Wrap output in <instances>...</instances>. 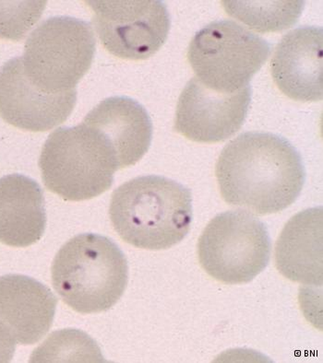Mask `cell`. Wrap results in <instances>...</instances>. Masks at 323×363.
Returning <instances> with one entry per match:
<instances>
[{
  "mask_svg": "<svg viewBox=\"0 0 323 363\" xmlns=\"http://www.w3.org/2000/svg\"><path fill=\"white\" fill-rule=\"evenodd\" d=\"M322 28L304 26L286 33L277 45L270 73L285 96L300 101L322 100Z\"/></svg>",
  "mask_w": 323,
  "mask_h": 363,
  "instance_id": "8fae6325",
  "label": "cell"
},
{
  "mask_svg": "<svg viewBox=\"0 0 323 363\" xmlns=\"http://www.w3.org/2000/svg\"><path fill=\"white\" fill-rule=\"evenodd\" d=\"M215 177L227 204L264 216L294 204L306 171L300 153L285 138L246 132L221 150Z\"/></svg>",
  "mask_w": 323,
  "mask_h": 363,
  "instance_id": "6da1fadb",
  "label": "cell"
},
{
  "mask_svg": "<svg viewBox=\"0 0 323 363\" xmlns=\"http://www.w3.org/2000/svg\"><path fill=\"white\" fill-rule=\"evenodd\" d=\"M52 283L64 303L89 315L112 308L127 288L128 261L106 236L83 233L67 242L55 255Z\"/></svg>",
  "mask_w": 323,
  "mask_h": 363,
  "instance_id": "3957f363",
  "label": "cell"
},
{
  "mask_svg": "<svg viewBox=\"0 0 323 363\" xmlns=\"http://www.w3.org/2000/svg\"><path fill=\"white\" fill-rule=\"evenodd\" d=\"M95 54L90 24L78 18H48L27 39L21 57L28 79L42 91L75 90L89 72Z\"/></svg>",
  "mask_w": 323,
  "mask_h": 363,
  "instance_id": "5b68a950",
  "label": "cell"
},
{
  "mask_svg": "<svg viewBox=\"0 0 323 363\" xmlns=\"http://www.w3.org/2000/svg\"><path fill=\"white\" fill-rule=\"evenodd\" d=\"M104 48L122 60H146L168 39L170 16L160 0L86 1Z\"/></svg>",
  "mask_w": 323,
  "mask_h": 363,
  "instance_id": "ba28073f",
  "label": "cell"
},
{
  "mask_svg": "<svg viewBox=\"0 0 323 363\" xmlns=\"http://www.w3.org/2000/svg\"><path fill=\"white\" fill-rule=\"evenodd\" d=\"M46 189L67 201H84L109 190L119 170L113 150L84 124L48 137L39 159Z\"/></svg>",
  "mask_w": 323,
  "mask_h": 363,
  "instance_id": "277c9868",
  "label": "cell"
},
{
  "mask_svg": "<svg viewBox=\"0 0 323 363\" xmlns=\"http://www.w3.org/2000/svg\"><path fill=\"white\" fill-rule=\"evenodd\" d=\"M103 362L99 347L88 335L78 330L54 332L31 357V362Z\"/></svg>",
  "mask_w": 323,
  "mask_h": 363,
  "instance_id": "e0dca14e",
  "label": "cell"
},
{
  "mask_svg": "<svg viewBox=\"0 0 323 363\" xmlns=\"http://www.w3.org/2000/svg\"><path fill=\"white\" fill-rule=\"evenodd\" d=\"M322 208L306 209L286 223L275 245L277 269L292 281L322 285Z\"/></svg>",
  "mask_w": 323,
  "mask_h": 363,
  "instance_id": "5bb4252c",
  "label": "cell"
},
{
  "mask_svg": "<svg viewBox=\"0 0 323 363\" xmlns=\"http://www.w3.org/2000/svg\"><path fill=\"white\" fill-rule=\"evenodd\" d=\"M45 1H0V38L18 41L38 21Z\"/></svg>",
  "mask_w": 323,
  "mask_h": 363,
  "instance_id": "ac0fdd59",
  "label": "cell"
},
{
  "mask_svg": "<svg viewBox=\"0 0 323 363\" xmlns=\"http://www.w3.org/2000/svg\"><path fill=\"white\" fill-rule=\"evenodd\" d=\"M109 217L123 241L146 250H165L190 232L192 192L158 175L136 177L114 191Z\"/></svg>",
  "mask_w": 323,
  "mask_h": 363,
  "instance_id": "7a4b0ae2",
  "label": "cell"
},
{
  "mask_svg": "<svg viewBox=\"0 0 323 363\" xmlns=\"http://www.w3.org/2000/svg\"><path fill=\"white\" fill-rule=\"evenodd\" d=\"M77 91L51 94L36 87L24 72L21 57L0 69V116L8 124L45 132L62 124L76 106Z\"/></svg>",
  "mask_w": 323,
  "mask_h": 363,
  "instance_id": "30bf717a",
  "label": "cell"
},
{
  "mask_svg": "<svg viewBox=\"0 0 323 363\" xmlns=\"http://www.w3.org/2000/svg\"><path fill=\"white\" fill-rule=\"evenodd\" d=\"M272 244L265 224L245 211L212 218L198 242L199 264L224 284H245L269 264Z\"/></svg>",
  "mask_w": 323,
  "mask_h": 363,
  "instance_id": "52a82bcc",
  "label": "cell"
},
{
  "mask_svg": "<svg viewBox=\"0 0 323 363\" xmlns=\"http://www.w3.org/2000/svg\"><path fill=\"white\" fill-rule=\"evenodd\" d=\"M270 54L269 43L233 21H214L197 33L187 50L196 78L221 94L249 86Z\"/></svg>",
  "mask_w": 323,
  "mask_h": 363,
  "instance_id": "8992f818",
  "label": "cell"
},
{
  "mask_svg": "<svg viewBox=\"0 0 323 363\" xmlns=\"http://www.w3.org/2000/svg\"><path fill=\"white\" fill-rule=\"evenodd\" d=\"M82 124L97 131L109 144L119 169L136 164L152 143L150 116L146 108L131 98H107L86 116Z\"/></svg>",
  "mask_w": 323,
  "mask_h": 363,
  "instance_id": "7c38bea8",
  "label": "cell"
},
{
  "mask_svg": "<svg viewBox=\"0 0 323 363\" xmlns=\"http://www.w3.org/2000/svg\"><path fill=\"white\" fill-rule=\"evenodd\" d=\"M58 300L44 284L29 277H0V322L17 343L33 345L48 333Z\"/></svg>",
  "mask_w": 323,
  "mask_h": 363,
  "instance_id": "4fadbf2b",
  "label": "cell"
},
{
  "mask_svg": "<svg viewBox=\"0 0 323 363\" xmlns=\"http://www.w3.org/2000/svg\"><path fill=\"white\" fill-rule=\"evenodd\" d=\"M229 16L260 33H279L294 26L304 1H221Z\"/></svg>",
  "mask_w": 323,
  "mask_h": 363,
  "instance_id": "2e32d148",
  "label": "cell"
},
{
  "mask_svg": "<svg viewBox=\"0 0 323 363\" xmlns=\"http://www.w3.org/2000/svg\"><path fill=\"white\" fill-rule=\"evenodd\" d=\"M44 193L35 180L23 174L0 178V242L24 248L44 235Z\"/></svg>",
  "mask_w": 323,
  "mask_h": 363,
  "instance_id": "9a60e30c",
  "label": "cell"
},
{
  "mask_svg": "<svg viewBox=\"0 0 323 363\" xmlns=\"http://www.w3.org/2000/svg\"><path fill=\"white\" fill-rule=\"evenodd\" d=\"M15 341L5 325L0 322V363L11 362L15 352Z\"/></svg>",
  "mask_w": 323,
  "mask_h": 363,
  "instance_id": "d6986e66",
  "label": "cell"
},
{
  "mask_svg": "<svg viewBox=\"0 0 323 363\" xmlns=\"http://www.w3.org/2000/svg\"><path fill=\"white\" fill-rule=\"evenodd\" d=\"M251 101V86L235 94H221L195 77L180 94L174 129L194 143H221L242 128Z\"/></svg>",
  "mask_w": 323,
  "mask_h": 363,
  "instance_id": "9c48e42d",
  "label": "cell"
}]
</instances>
